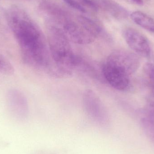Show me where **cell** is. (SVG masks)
<instances>
[{"instance_id": "obj_4", "label": "cell", "mask_w": 154, "mask_h": 154, "mask_svg": "<svg viewBox=\"0 0 154 154\" xmlns=\"http://www.w3.org/2000/svg\"><path fill=\"white\" fill-rule=\"evenodd\" d=\"M106 60L116 66L130 76L137 71L141 64L140 58L137 54L123 49L114 50Z\"/></svg>"}, {"instance_id": "obj_12", "label": "cell", "mask_w": 154, "mask_h": 154, "mask_svg": "<svg viewBox=\"0 0 154 154\" xmlns=\"http://www.w3.org/2000/svg\"><path fill=\"white\" fill-rule=\"evenodd\" d=\"M14 72V69L11 62L0 54V73L6 75H11Z\"/></svg>"}, {"instance_id": "obj_8", "label": "cell", "mask_w": 154, "mask_h": 154, "mask_svg": "<svg viewBox=\"0 0 154 154\" xmlns=\"http://www.w3.org/2000/svg\"><path fill=\"white\" fill-rule=\"evenodd\" d=\"M7 106L11 112L20 117H25L29 113V105L26 96L20 90L10 89L6 95Z\"/></svg>"}, {"instance_id": "obj_1", "label": "cell", "mask_w": 154, "mask_h": 154, "mask_svg": "<svg viewBox=\"0 0 154 154\" xmlns=\"http://www.w3.org/2000/svg\"><path fill=\"white\" fill-rule=\"evenodd\" d=\"M7 21L24 63L52 76L53 61L47 38L41 30L17 7L9 10Z\"/></svg>"}, {"instance_id": "obj_9", "label": "cell", "mask_w": 154, "mask_h": 154, "mask_svg": "<svg viewBox=\"0 0 154 154\" xmlns=\"http://www.w3.org/2000/svg\"><path fill=\"white\" fill-rule=\"evenodd\" d=\"M130 17L136 24L154 33V20L150 16L140 11H135L131 13Z\"/></svg>"}, {"instance_id": "obj_14", "label": "cell", "mask_w": 154, "mask_h": 154, "mask_svg": "<svg viewBox=\"0 0 154 154\" xmlns=\"http://www.w3.org/2000/svg\"><path fill=\"white\" fill-rule=\"evenodd\" d=\"M144 72L152 83L154 85V65L151 63H147L143 67Z\"/></svg>"}, {"instance_id": "obj_2", "label": "cell", "mask_w": 154, "mask_h": 154, "mask_svg": "<svg viewBox=\"0 0 154 154\" xmlns=\"http://www.w3.org/2000/svg\"><path fill=\"white\" fill-rule=\"evenodd\" d=\"M47 38L53 64V77H69L76 69L79 55L72 48L71 41L61 26L48 22Z\"/></svg>"}, {"instance_id": "obj_5", "label": "cell", "mask_w": 154, "mask_h": 154, "mask_svg": "<svg viewBox=\"0 0 154 154\" xmlns=\"http://www.w3.org/2000/svg\"><path fill=\"white\" fill-rule=\"evenodd\" d=\"M100 71L104 80L115 89L126 91L129 88L130 76L119 68L105 60Z\"/></svg>"}, {"instance_id": "obj_11", "label": "cell", "mask_w": 154, "mask_h": 154, "mask_svg": "<svg viewBox=\"0 0 154 154\" xmlns=\"http://www.w3.org/2000/svg\"><path fill=\"white\" fill-rule=\"evenodd\" d=\"M77 21L97 39L104 34L102 27L91 19L80 16L78 17Z\"/></svg>"}, {"instance_id": "obj_15", "label": "cell", "mask_w": 154, "mask_h": 154, "mask_svg": "<svg viewBox=\"0 0 154 154\" xmlns=\"http://www.w3.org/2000/svg\"><path fill=\"white\" fill-rule=\"evenodd\" d=\"M67 4L72 8L82 13L87 12V10L82 6L75 0H64Z\"/></svg>"}, {"instance_id": "obj_7", "label": "cell", "mask_w": 154, "mask_h": 154, "mask_svg": "<svg viewBox=\"0 0 154 154\" xmlns=\"http://www.w3.org/2000/svg\"><path fill=\"white\" fill-rule=\"evenodd\" d=\"M123 35L127 44L135 53L145 57H150V44L143 34L135 29L128 28L123 31Z\"/></svg>"}, {"instance_id": "obj_13", "label": "cell", "mask_w": 154, "mask_h": 154, "mask_svg": "<svg viewBox=\"0 0 154 154\" xmlns=\"http://www.w3.org/2000/svg\"><path fill=\"white\" fill-rule=\"evenodd\" d=\"M143 124L147 135L154 143V115L144 119Z\"/></svg>"}, {"instance_id": "obj_3", "label": "cell", "mask_w": 154, "mask_h": 154, "mask_svg": "<svg viewBox=\"0 0 154 154\" xmlns=\"http://www.w3.org/2000/svg\"><path fill=\"white\" fill-rule=\"evenodd\" d=\"M82 100L84 110L91 119L100 125L107 124V109L96 92L91 89L86 90L82 94Z\"/></svg>"}, {"instance_id": "obj_10", "label": "cell", "mask_w": 154, "mask_h": 154, "mask_svg": "<svg viewBox=\"0 0 154 154\" xmlns=\"http://www.w3.org/2000/svg\"><path fill=\"white\" fill-rule=\"evenodd\" d=\"M100 6L115 18L123 19L128 16V12L117 3L110 0H101Z\"/></svg>"}, {"instance_id": "obj_6", "label": "cell", "mask_w": 154, "mask_h": 154, "mask_svg": "<svg viewBox=\"0 0 154 154\" xmlns=\"http://www.w3.org/2000/svg\"><path fill=\"white\" fill-rule=\"evenodd\" d=\"M71 42L79 45H88L94 42L96 38L79 22L68 19L61 25Z\"/></svg>"}]
</instances>
